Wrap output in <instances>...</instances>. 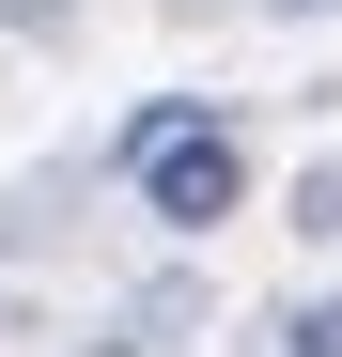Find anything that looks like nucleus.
<instances>
[{
	"label": "nucleus",
	"instance_id": "1",
	"mask_svg": "<svg viewBox=\"0 0 342 357\" xmlns=\"http://www.w3.org/2000/svg\"><path fill=\"white\" fill-rule=\"evenodd\" d=\"M109 171L140 187L156 233H218V218L249 202V140H234V109H218V93H140L125 140H109Z\"/></svg>",
	"mask_w": 342,
	"mask_h": 357
},
{
	"label": "nucleus",
	"instance_id": "2",
	"mask_svg": "<svg viewBox=\"0 0 342 357\" xmlns=\"http://www.w3.org/2000/svg\"><path fill=\"white\" fill-rule=\"evenodd\" d=\"M296 233H342V155H311V171H296Z\"/></svg>",
	"mask_w": 342,
	"mask_h": 357
},
{
	"label": "nucleus",
	"instance_id": "3",
	"mask_svg": "<svg viewBox=\"0 0 342 357\" xmlns=\"http://www.w3.org/2000/svg\"><path fill=\"white\" fill-rule=\"evenodd\" d=\"M280 357H342V295H311V311L280 326Z\"/></svg>",
	"mask_w": 342,
	"mask_h": 357
},
{
	"label": "nucleus",
	"instance_id": "4",
	"mask_svg": "<svg viewBox=\"0 0 342 357\" xmlns=\"http://www.w3.org/2000/svg\"><path fill=\"white\" fill-rule=\"evenodd\" d=\"M265 16H342V0H265Z\"/></svg>",
	"mask_w": 342,
	"mask_h": 357
}]
</instances>
